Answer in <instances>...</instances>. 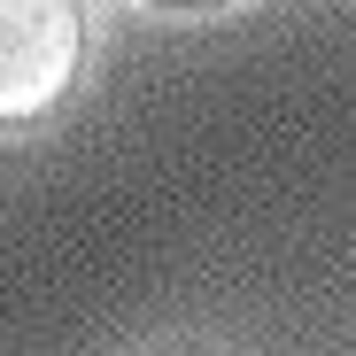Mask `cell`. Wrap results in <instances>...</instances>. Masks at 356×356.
Listing matches in <instances>:
<instances>
[{
    "instance_id": "cell-1",
    "label": "cell",
    "mask_w": 356,
    "mask_h": 356,
    "mask_svg": "<svg viewBox=\"0 0 356 356\" xmlns=\"http://www.w3.org/2000/svg\"><path fill=\"white\" fill-rule=\"evenodd\" d=\"M86 63V8L78 0H0V132L39 124L63 108Z\"/></svg>"
},
{
    "instance_id": "cell-2",
    "label": "cell",
    "mask_w": 356,
    "mask_h": 356,
    "mask_svg": "<svg viewBox=\"0 0 356 356\" xmlns=\"http://www.w3.org/2000/svg\"><path fill=\"white\" fill-rule=\"evenodd\" d=\"M155 8H209V0H155Z\"/></svg>"
}]
</instances>
